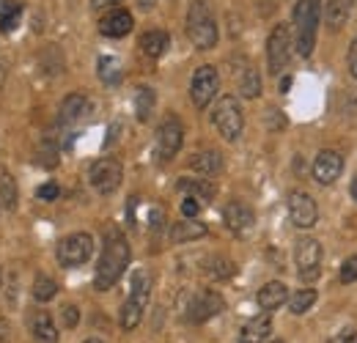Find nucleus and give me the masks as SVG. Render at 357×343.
I'll list each match as a JSON object with an SVG mask.
<instances>
[{
  "instance_id": "obj_43",
  "label": "nucleus",
  "mask_w": 357,
  "mask_h": 343,
  "mask_svg": "<svg viewBox=\"0 0 357 343\" xmlns=\"http://www.w3.org/2000/svg\"><path fill=\"white\" fill-rule=\"evenodd\" d=\"M154 3H157V0H137V6H140V8H151Z\"/></svg>"
},
{
  "instance_id": "obj_16",
  "label": "nucleus",
  "mask_w": 357,
  "mask_h": 343,
  "mask_svg": "<svg viewBox=\"0 0 357 343\" xmlns=\"http://www.w3.org/2000/svg\"><path fill=\"white\" fill-rule=\"evenodd\" d=\"M132 14L127 8H113L99 20V33L107 36V39H121L132 31Z\"/></svg>"
},
{
  "instance_id": "obj_18",
  "label": "nucleus",
  "mask_w": 357,
  "mask_h": 343,
  "mask_svg": "<svg viewBox=\"0 0 357 343\" xmlns=\"http://www.w3.org/2000/svg\"><path fill=\"white\" fill-rule=\"evenodd\" d=\"M28 327L33 333V338L39 343H58V330H55V321L47 310H33L28 316Z\"/></svg>"
},
{
  "instance_id": "obj_10",
  "label": "nucleus",
  "mask_w": 357,
  "mask_h": 343,
  "mask_svg": "<svg viewBox=\"0 0 357 343\" xmlns=\"http://www.w3.org/2000/svg\"><path fill=\"white\" fill-rule=\"evenodd\" d=\"M289 58H291V31H289L286 22H280V25L272 28V33H269V39H267L269 72H272V75H280L283 66L289 63Z\"/></svg>"
},
{
  "instance_id": "obj_41",
  "label": "nucleus",
  "mask_w": 357,
  "mask_h": 343,
  "mask_svg": "<svg viewBox=\"0 0 357 343\" xmlns=\"http://www.w3.org/2000/svg\"><path fill=\"white\" fill-rule=\"evenodd\" d=\"M289 88H291V77H283V80H280V91L289 93Z\"/></svg>"
},
{
  "instance_id": "obj_7",
  "label": "nucleus",
  "mask_w": 357,
  "mask_h": 343,
  "mask_svg": "<svg viewBox=\"0 0 357 343\" xmlns=\"http://www.w3.org/2000/svg\"><path fill=\"white\" fill-rule=\"evenodd\" d=\"M89 178H91V187H93L99 195H110V192H116V190L121 187L124 168H121L119 160H113V157H102V160H96V162L91 165Z\"/></svg>"
},
{
  "instance_id": "obj_37",
  "label": "nucleus",
  "mask_w": 357,
  "mask_h": 343,
  "mask_svg": "<svg viewBox=\"0 0 357 343\" xmlns=\"http://www.w3.org/2000/svg\"><path fill=\"white\" fill-rule=\"evenodd\" d=\"M198 212H201V204H198L195 198H190V195H187V198L181 201V215H184V217H195Z\"/></svg>"
},
{
  "instance_id": "obj_48",
  "label": "nucleus",
  "mask_w": 357,
  "mask_h": 343,
  "mask_svg": "<svg viewBox=\"0 0 357 343\" xmlns=\"http://www.w3.org/2000/svg\"><path fill=\"white\" fill-rule=\"evenodd\" d=\"M272 343H283V341H272Z\"/></svg>"
},
{
  "instance_id": "obj_4",
  "label": "nucleus",
  "mask_w": 357,
  "mask_h": 343,
  "mask_svg": "<svg viewBox=\"0 0 357 343\" xmlns=\"http://www.w3.org/2000/svg\"><path fill=\"white\" fill-rule=\"evenodd\" d=\"M319 22H321V0H297L294 6V28H297V52L303 58H308L316 44L319 33Z\"/></svg>"
},
{
  "instance_id": "obj_20",
  "label": "nucleus",
  "mask_w": 357,
  "mask_h": 343,
  "mask_svg": "<svg viewBox=\"0 0 357 343\" xmlns=\"http://www.w3.org/2000/svg\"><path fill=\"white\" fill-rule=\"evenodd\" d=\"M178 190L181 192H187L190 198H195L198 204H209L212 198H215V192H218V187L204 176V178H181L178 181Z\"/></svg>"
},
{
  "instance_id": "obj_39",
  "label": "nucleus",
  "mask_w": 357,
  "mask_h": 343,
  "mask_svg": "<svg viewBox=\"0 0 357 343\" xmlns=\"http://www.w3.org/2000/svg\"><path fill=\"white\" fill-rule=\"evenodd\" d=\"M349 72H352V77H357V39L349 47Z\"/></svg>"
},
{
  "instance_id": "obj_47",
  "label": "nucleus",
  "mask_w": 357,
  "mask_h": 343,
  "mask_svg": "<svg viewBox=\"0 0 357 343\" xmlns=\"http://www.w3.org/2000/svg\"><path fill=\"white\" fill-rule=\"evenodd\" d=\"M0 289H3V269H0Z\"/></svg>"
},
{
  "instance_id": "obj_30",
  "label": "nucleus",
  "mask_w": 357,
  "mask_h": 343,
  "mask_svg": "<svg viewBox=\"0 0 357 343\" xmlns=\"http://www.w3.org/2000/svg\"><path fill=\"white\" fill-rule=\"evenodd\" d=\"M0 204L8 209V212H14L17 209V181L11 178V173H0Z\"/></svg>"
},
{
  "instance_id": "obj_28",
  "label": "nucleus",
  "mask_w": 357,
  "mask_h": 343,
  "mask_svg": "<svg viewBox=\"0 0 357 343\" xmlns=\"http://www.w3.org/2000/svg\"><path fill=\"white\" fill-rule=\"evenodd\" d=\"M22 11H25V6H22L20 0H8V3L3 6V11H0V31H3V33H11V31L20 25Z\"/></svg>"
},
{
  "instance_id": "obj_21",
  "label": "nucleus",
  "mask_w": 357,
  "mask_h": 343,
  "mask_svg": "<svg viewBox=\"0 0 357 343\" xmlns=\"http://www.w3.org/2000/svg\"><path fill=\"white\" fill-rule=\"evenodd\" d=\"M201 236H206V225L198 222L195 217H184V220H178L176 225L171 228V242H176V245L201 239Z\"/></svg>"
},
{
  "instance_id": "obj_15",
  "label": "nucleus",
  "mask_w": 357,
  "mask_h": 343,
  "mask_svg": "<svg viewBox=\"0 0 357 343\" xmlns=\"http://www.w3.org/2000/svg\"><path fill=\"white\" fill-rule=\"evenodd\" d=\"M89 99L83 93H69L61 105V113H58V127L61 129H75L86 116H89Z\"/></svg>"
},
{
  "instance_id": "obj_26",
  "label": "nucleus",
  "mask_w": 357,
  "mask_h": 343,
  "mask_svg": "<svg viewBox=\"0 0 357 343\" xmlns=\"http://www.w3.org/2000/svg\"><path fill=\"white\" fill-rule=\"evenodd\" d=\"M168 44H171V36L165 31H149V33L140 36V49L149 58H162L165 49H168Z\"/></svg>"
},
{
  "instance_id": "obj_25",
  "label": "nucleus",
  "mask_w": 357,
  "mask_h": 343,
  "mask_svg": "<svg viewBox=\"0 0 357 343\" xmlns=\"http://www.w3.org/2000/svg\"><path fill=\"white\" fill-rule=\"evenodd\" d=\"M357 0H327V6H324V17H327V25L333 28V31H338L347 20H349V14H352V6H355Z\"/></svg>"
},
{
  "instance_id": "obj_12",
  "label": "nucleus",
  "mask_w": 357,
  "mask_h": 343,
  "mask_svg": "<svg viewBox=\"0 0 357 343\" xmlns=\"http://www.w3.org/2000/svg\"><path fill=\"white\" fill-rule=\"evenodd\" d=\"M223 307H225L223 297H220L218 291L206 289V291H201L195 300L190 302V307H187V321H192V324H204V321L215 319Z\"/></svg>"
},
{
  "instance_id": "obj_22",
  "label": "nucleus",
  "mask_w": 357,
  "mask_h": 343,
  "mask_svg": "<svg viewBox=\"0 0 357 343\" xmlns=\"http://www.w3.org/2000/svg\"><path fill=\"white\" fill-rule=\"evenodd\" d=\"M259 305L267 310V313H272V310H278L283 302L289 300V289H286V283H280V280H272V283H267V286H261V291H259Z\"/></svg>"
},
{
  "instance_id": "obj_24",
  "label": "nucleus",
  "mask_w": 357,
  "mask_h": 343,
  "mask_svg": "<svg viewBox=\"0 0 357 343\" xmlns=\"http://www.w3.org/2000/svg\"><path fill=\"white\" fill-rule=\"evenodd\" d=\"M190 168L209 178V176H218L223 171V157H220V151H201L190 160Z\"/></svg>"
},
{
  "instance_id": "obj_19",
  "label": "nucleus",
  "mask_w": 357,
  "mask_h": 343,
  "mask_svg": "<svg viewBox=\"0 0 357 343\" xmlns=\"http://www.w3.org/2000/svg\"><path fill=\"white\" fill-rule=\"evenodd\" d=\"M269 333H272V319H269V313L264 310L261 316L250 319V321L239 330V343H267Z\"/></svg>"
},
{
  "instance_id": "obj_46",
  "label": "nucleus",
  "mask_w": 357,
  "mask_h": 343,
  "mask_svg": "<svg viewBox=\"0 0 357 343\" xmlns=\"http://www.w3.org/2000/svg\"><path fill=\"white\" fill-rule=\"evenodd\" d=\"M86 343H105V341H96V338H89Z\"/></svg>"
},
{
  "instance_id": "obj_5",
  "label": "nucleus",
  "mask_w": 357,
  "mask_h": 343,
  "mask_svg": "<svg viewBox=\"0 0 357 343\" xmlns=\"http://www.w3.org/2000/svg\"><path fill=\"white\" fill-rule=\"evenodd\" d=\"M212 124L218 127V132L223 135L225 140H236L242 135L245 127V116H242V107L236 102V96H223L218 99L215 110H212Z\"/></svg>"
},
{
  "instance_id": "obj_9",
  "label": "nucleus",
  "mask_w": 357,
  "mask_h": 343,
  "mask_svg": "<svg viewBox=\"0 0 357 343\" xmlns=\"http://www.w3.org/2000/svg\"><path fill=\"white\" fill-rule=\"evenodd\" d=\"M218 88H220V75H218V69L209 66V63H206V66H198L195 75H192V83H190L192 105H195L198 110H206L209 102L215 99Z\"/></svg>"
},
{
  "instance_id": "obj_31",
  "label": "nucleus",
  "mask_w": 357,
  "mask_h": 343,
  "mask_svg": "<svg viewBox=\"0 0 357 343\" xmlns=\"http://www.w3.org/2000/svg\"><path fill=\"white\" fill-rule=\"evenodd\" d=\"M316 291L313 289H303V291H297L291 300H289V310L294 313V316H303V313H308L313 307V302H316Z\"/></svg>"
},
{
  "instance_id": "obj_6",
  "label": "nucleus",
  "mask_w": 357,
  "mask_h": 343,
  "mask_svg": "<svg viewBox=\"0 0 357 343\" xmlns=\"http://www.w3.org/2000/svg\"><path fill=\"white\" fill-rule=\"evenodd\" d=\"M91 253H93V239H91V234H69V236H63V239L58 242V250H55L58 264L66 266V269L83 266L91 258Z\"/></svg>"
},
{
  "instance_id": "obj_34",
  "label": "nucleus",
  "mask_w": 357,
  "mask_h": 343,
  "mask_svg": "<svg viewBox=\"0 0 357 343\" xmlns=\"http://www.w3.org/2000/svg\"><path fill=\"white\" fill-rule=\"evenodd\" d=\"M338 280H341L344 286H352V283H357V256H349L344 264H341Z\"/></svg>"
},
{
  "instance_id": "obj_1",
  "label": "nucleus",
  "mask_w": 357,
  "mask_h": 343,
  "mask_svg": "<svg viewBox=\"0 0 357 343\" xmlns=\"http://www.w3.org/2000/svg\"><path fill=\"white\" fill-rule=\"evenodd\" d=\"M130 256H132V253H130V242H127L119 231H107L102 256H99L96 272H93V289H96V291L113 289V286L121 280V275L127 272Z\"/></svg>"
},
{
  "instance_id": "obj_40",
  "label": "nucleus",
  "mask_w": 357,
  "mask_h": 343,
  "mask_svg": "<svg viewBox=\"0 0 357 343\" xmlns=\"http://www.w3.org/2000/svg\"><path fill=\"white\" fill-rule=\"evenodd\" d=\"M93 3V8H105V6H116L119 0H91Z\"/></svg>"
},
{
  "instance_id": "obj_29",
  "label": "nucleus",
  "mask_w": 357,
  "mask_h": 343,
  "mask_svg": "<svg viewBox=\"0 0 357 343\" xmlns=\"http://www.w3.org/2000/svg\"><path fill=\"white\" fill-rule=\"evenodd\" d=\"M154 102H157V96H154V91H151V88L149 86L137 88V93H135L137 121H149V116H151V110H154Z\"/></svg>"
},
{
  "instance_id": "obj_11",
  "label": "nucleus",
  "mask_w": 357,
  "mask_h": 343,
  "mask_svg": "<svg viewBox=\"0 0 357 343\" xmlns=\"http://www.w3.org/2000/svg\"><path fill=\"white\" fill-rule=\"evenodd\" d=\"M181 140H184V127L176 116H168L160 129H157V154H160V162H171L181 148Z\"/></svg>"
},
{
  "instance_id": "obj_23",
  "label": "nucleus",
  "mask_w": 357,
  "mask_h": 343,
  "mask_svg": "<svg viewBox=\"0 0 357 343\" xmlns=\"http://www.w3.org/2000/svg\"><path fill=\"white\" fill-rule=\"evenodd\" d=\"M236 86H239V93H242L245 99H256V96L261 93V77H259V72H256L250 63H245V66H239V72H236Z\"/></svg>"
},
{
  "instance_id": "obj_3",
  "label": "nucleus",
  "mask_w": 357,
  "mask_h": 343,
  "mask_svg": "<svg viewBox=\"0 0 357 343\" xmlns=\"http://www.w3.org/2000/svg\"><path fill=\"white\" fill-rule=\"evenodd\" d=\"M149 300H151V275L146 269H137L132 275V289H130V297L121 305V330H135L140 321H143V313L149 307Z\"/></svg>"
},
{
  "instance_id": "obj_45",
  "label": "nucleus",
  "mask_w": 357,
  "mask_h": 343,
  "mask_svg": "<svg viewBox=\"0 0 357 343\" xmlns=\"http://www.w3.org/2000/svg\"><path fill=\"white\" fill-rule=\"evenodd\" d=\"M3 72H6V66L0 63V86H3Z\"/></svg>"
},
{
  "instance_id": "obj_38",
  "label": "nucleus",
  "mask_w": 357,
  "mask_h": 343,
  "mask_svg": "<svg viewBox=\"0 0 357 343\" xmlns=\"http://www.w3.org/2000/svg\"><path fill=\"white\" fill-rule=\"evenodd\" d=\"M327 343H357V330H341L338 335H333Z\"/></svg>"
},
{
  "instance_id": "obj_27",
  "label": "nucleus",
  "mask_w": 357,
  "mask_h": 343,
  "mask_svg": "<svg viewBox=\"0 0 357 343\" xmlns=\"http://www.w3.org/2000/svg\"><path fill=\"white\" fill-rule=\"evenodd\" d=\"M96 72H99V80H102L105 86H119L121 77H124V75H121V63H119V58H113V55H102Z\"/></svg>"
},
{
  "instance_id": "obj_8",
  "label": "nucleus",
  "mask_w": 357,
  "mask_h": 343,
  "mask_svg": "<svg viewBox=\"0 0 357 343\" xmlns=\"http://www.w3.org/2000/svg\"><path fill=\"white\" fill-rule=\"evenodd\" d=\"M294 261H297V275L303 283H313L321 275V245L313 236H303L294 247Z\"/></svg>"
},
{
  "instance_id": "obj_33",
  "label": "nucleus",
  "mask_w": 357,
  "mask_h": 343,
  "mask_svg": "<svg viewBox=\"0 0 357 343\" xmlns=\"http://www.w3.org/2000/svg\"><path fill=\"white\" fill-rule=\"evenodd\" d=\"M206 272H209V277H215V280H228V277L236 272V264L228 261V258H212V264L206 266Z\"/></svg>"
},
{
  "instance_id": "obj_17",
  "label": "nucleus",
  "mask_w": 357,
  "mask_h": 343,
  "mask_svg": "<svg viewBox=\"0 0 357 343\" xmlns=\"http://www.w3.org/2000/svg\"><path fill=\"white\" fill-rule=\"evenodd\" d=\"M223 220L234 234H245L248 228H253L256 215H253V209H250L248 204H242V201H231V204L223 209Z\"/></svg>"
},
{
  "instance_id": "obj_14",
  "label": "nucleus",
  "mask_w": 357,
  "mask_h": 343,
  "mask_svg": "<svg viewBox=\"0 0 357 343\" xmlns=\"http://www.w3.org/2000/svg\"><path fill=\"white\" fill-rule=\"evenodd\" d=\"M289 217L297 228H313L319 220V209L308 192H291L289 195Z\"/></svg>"
},
{
  "instance_id": "obj_2",
  "label": "nucleus",
  "mask_w": 357,
  "mask_h": 343,
  "mask_svg": "<svg viewBox=\"0 0 357 343\" xmlns=\"http://www.w3.org/2000/svg\"><path fill=\"white\" fill-rule=\"evenodd\" d=\"M187 36L198 49H212L218 44V22L206 0H192L187 8Z\"/></svg>"
},
{
  "instance_id": "obj_42",
  "label": "nucleus",
  "mask_w": 357,
  "mask_h": 343,
  "mask_svg": "<svg viewBox=\"0 0 357 343\" xmlns=\"http://www.w3.org/2000/svg\"><path fill=\"white\" fill-rule=\"evenodd\" d=\"M8 338V330H6V321L0 319V341H6Z\"/></svg>"
},
{
  "instance_id": "obj_35",
  "label": "nucleus",
  "mask_w": 357,
  "mask_h": 343,
  "mask_svg": "<svg viewBox=\"0 0 357 343\" xmlns=\"http://www.w3.org/2000/svg\"><path fill=\"white\" fill-rule=\"evenodd\" d=\"M77 321H80V310H77V305H63V324H66V330H75Z\"/></svg>"
},
{
  "instance_id": "obj_44",
  "label": "nucleus",
  "mask_w": 357,
  "mask_h": 343,
  "mask_svg": "<svg viewBox=\"0 0 357 343\" xmlns=\"http://www.w3.org/2000/svg\"><path fill=\"white\" fill-rule=\"evenodd\" d=\"M352 198H355V201H357V176H355V178H352Z\"/></svg>"
},
{
  "instance_id": "obj_32",
  "label": "nucleus",
  "mask_w": 357,
  "mask_h": 343,
  "mask_svg": "<svg viewBox=\"0 0 357 343\" xmlns=\"http://www.w3.org/2000/svg\"><path fill=\"white\" fill-rule=\"evenodd\" d=\"M55 294H58V283H55L52 277L39 275V277L33 280V300L36 302H50Z\"/></svg>"
},
{
  "instance_id": "obj_13",
  "label": "nucleus",
  "mask_w": 357,
  "mask_h": 343,
  "mask_svg": "<svg viewBox=\"0 0 357 343\" xmlns=\"http://www.w3.org/2000/svg\"><path fill=\"white\" fill-rule=\"evenodd\" d=\"M341 171H344V157H341L338 151H333V148L319 151V157L313 160V178H316V184H321V187L335 184Z\"/></svg>"
},
{
  "instance_id": "obj_36",
  "label": "nucleus",
  "mask_w": 357,
  "mask_h": 343,
  "mask_svg": "<svg viewBox=\"0 0 357 343\" xmlns=\"http://www.w3.org/2000/svg\"><path fill=\"white\" fill-rule=\"evenodd\" d=\"M58 195H61V190H58L55 181H47V184H42V187L36 190V198H42V201H55Z\"/></svg>"
}]
</instances>
